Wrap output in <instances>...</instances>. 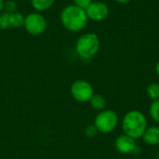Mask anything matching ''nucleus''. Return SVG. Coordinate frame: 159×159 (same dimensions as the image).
Masks as SVG:
<instances>
[{"label": "nucleus", "mask_w": 159, "mask_h": 159, "mask_svg": "<svg viewBox=\"0 0 159 159\" xmlns=\"http://www.w3.org/2000/svg\"><path fill=\"white\" fill-rule=\"evenodd\" d=\"M149 115L155 122L159 124V99L152 101L149 107Z\"/></svg>", "instance_id": "obj_14"}, {"label": "nucleus", "mask_w": 159, "mask_h": 159, "mask_svg": "<svg viewBox=\"0 0 159 159\" xmlns=\"http://www.w3.org/2000/svg\"><path fill=\"white\" fill-rule=\"evenodd\" d=\"M119 118L117 114L110 109L100 111L94 119V126L101 133H110L118 125Z\"/></svg>", "instance_id": "obj_4"}, {"label": "nucleus", "mask_w": 159, "mask_h": 159, "mask_svg": "<svg viewBox=\"0 0 159 159\" xmlns=\"http://www.w3.org/2000/svg\"><path fill=\"white\" fill-rule=\"evenodd\" d=\"M142 138L143 141L149 145L159 144V127L153 126L147 128Z\"/></svg>", "instance_id": "obj_9"}, {"label": "nucleus", "mask_w": 159, "mask_h": 159, "mask_svg": "<svg viewBox=\"0 0 159 159\" xmlns=\"http://www.w3.org/2000/svg\"><path fill=\"white\" fill-rule=\"evenodd\" d=\"M5 0H0V12L4 10V6H5Z\"/></svg>", "instance_id": "obj_20"}, {"label": "nucleus", "mask_w": 159, "mask_h": 159, "mask_svg": "<svg viewBox=\"0 0 159 159\" xmlns=\"http://www.w3.org/2000/svg\"><path fill=\"white\" fill-rule=\"evenodd\" d=\"M157 159H159V150L158 152H157Z\"/></svg>", "instance_id": "obj_22"}, {"label": "nucleus", "mask_w": 159, "mask_h": 159, "mask_svg": "<svg viewBox=\"0 0 159 159\" xmlns=\"http://www.w3.org/2000/svg\"><path fill=\"white\" fill-rule=\"evenodd\" d=\"M89 102L93 109L98 111H102L106 107V101L104 97L100 94H93Z\"/></svg>", "instance_id": "obj_11"}, {"label": "nucleus", "mask_w": 159, "mask_h": 159, "mask_svg": "<svg viewBox=\"0 0 159 159\" xmlns=\"http://www.w3.org/2000/svg\"><path fill=\"white\" fill-rule=\"evenodd\" d=\"M115 146L116 149L123 155L136 154V151L140 150V147L136 144V140L126 134H122L116 138Z\"/></svg>", "instance_id": "obj_8"}, {"label": "nucleus", "mask_w": 159, "mask_h": 159, "mask_svg": "<svg viewBox=\"0 0 159 159\" xmlns=\"http://www.w3.org/2000/svg\"><path fill=\"white\" fill-rule=\"evenodd\" d=\"M156 72H157V74L159 75V61H157V65H156Z\"/></svg>", "instance_id": "obj_21"}, {"label": "nucleus", "mask_w": 159, "mask_h": 159, "mask_svg": "<svg viewBox=\"0 0 159 159\" xmlns=\"http://www.w3.org/2000/svg\"><path fill=\"white\" fill-rule=\"evenodd\" d=\"M24 16L20 13L19 11H15L12 13H9V22H10V27H15V28H20L23 26L24 23Z\"/></svg>", "instance_id": "obj_12"}, {"label": "nucleus", "mask_w": 159, "mask_h": 159, "mask_svg": "<svg viewBox=\"0 0 159 159\" xmlns=\"http://www.w3.org/2000/svg\"><path fill=\"white\" fill-rule=\"evenodd\" d=\"M23 27L32 35H40L47 29V20L40 12H32L25 16Z\"/></svg>", "instance_id": "obj_5"}, {"label": "nucleus", "mask_w": 159, "mask_h": 159, "mask_svg": "<svg viewBox=\"0 0 159 159\" xmlns=\"http://www.w3.org/2000/svg\"><path fill=\"white\" fill-rule=\"evenodd\" d=\"M147 128V119L141 111L131 110L123 117L122 130L124 134L134 140L142 138Z\"/></svg>", "instance_id": "obj_2"}, {"label": "nucleus", "mask_w": 159, "mask_h": 159, "mask_svg": "<svg viewBox=\"0 0 159 159\" xmlns=\"http://www.w3.org/2000/svg\"><path fill=\"white\" fill-rule=\"evenodd\" d=\"M146 93L148 97L152 101H156L159 99V84L157 82H153L149 84L146 88Z\"/></svg>", "instance_id": "obj_13"}, {"label": "nucleus", "mask_w": 159, "mask_h": 159, "mask_svg": "<svg viewBox=\"0 0 159 159\" xmlns=\"http://www.w3.org/2000/svg\"><path fill=\"white\" fill-rule=\"evenodd\" d=\"M114 1H116V3H118V4H121V5H126V4L129 3L131 0H114Z\"/></svg>", "instance_id": "obj_19"}, {"label": "nucleus", "mask_w": 159, "mask_h": 159, "mask_svg": "<svg viewBox=\"0 0 159 159\" xmlns=\"http://www.w3.org/2000/svg\"><path fill=\"white\" fill-rule=\"evenodd\" d=\"M17 8V4L14 2V1H6L5 2V6H4V9H5V12H7V13H12V12H15L17 11L16 10Z\"/></svg>", "instance_id": "obj_17"}, {"label": "nucleus", "mask_w": 159, "mask_h": 159, "mask_svg": "<svg viewBox=\"0 0 159 159\" xmlns=\"http://www.w3.org/2000/svg\"><path fill=\"white\" fill-rule=\"evenodd\" d=\"M99 131L97 129V128L93 125H89L86 127L85 129V135L88 137V138H94L98 135Z\"/></svg>", "instance_id": "obj_16"}, {"label": "nucleus", "mask_w": 159, "mask_h": 159, "mask_svg": "<svg viewBox=\"0 0 159 159\" xmlns=\"http://www.w3.org/2000/svg\"><path fill=\"white\" fill-rule=\"evenodd\" d=\"M34 9L37 12H43L49 9L55 3V0H30Z\"/></svg>", "instance_id": "obj_10"}, {"label": "nucleus", "mask_w": 159, "mask_h": 159, "mask_svg": "<svg viewBox=\"0 0 159 159\" xmlns=\"http://www.w3.org/2000/svg\"><path fill=\"white\" fill-rule=\"evenodd\" d=\"M92 2L93 0H73V3L75 6L83 9H86Z\"/></svg>", "instance_id": "obj_18"}, {"label": "nucleus", "mask_w": 159, "mask_h": 159, "mask_svg": "<svg viewBox=\"0 0 159 159\" xmlns=\"http://www.w3.org/2000/svg\"><path fill=\"white\" fill-rule=\"evenodd\" d=\"M60 20L62 26L69 32L77 33L82 31L89 22L86 10L74 4L63 7L60 14Z\"/></svg>", "instance_id": "obj_1"}, {"label": "nucleus", "mask_w": 159, "mask_h": 159, "mask_svg": "<svg viewBox=\"0 0 159 159\" xmlns=\"http://www.w3.org/2000/svg\"><path fill=\"white\" fill-rule=\"evenodd\" d=\"M101 40L95 33H86L79 36L75 43L77 55L85 60L93 58L100 50Z\"/></svg>", "instance_id": "obj_3"}, {"label": "nucleus", "mask_w": 159, "mask_h": 159, "mask_svg": "<svg viewBox=\"0 0 159 159\" xmlns=\"http://www.w3.org/2000/svg\"><path fill=\"white\" fill-rule=\"evenodd\" d=\"M72 97L78 102H89L90 98L94 94V89L92 85L83 79L75 80L70 89Z\"/></svg>", "instance_id": "obj_6"}, {"label": "nucleus", "mask_w": 159, "mask_h": 159, "mask_svg": "<svg viewBox=\"0 0 159 159\" xmlns=\"http://www.w3.org/2000/svg\"><path fill=\"white\" fill-rule=\"evenodd\" d=\"M8 28H11L9 22V13L3 12L0 14V29L6 30Z\"/></svg>", "instance_id": "obj_15"}, {"label": "nucleus", "mask_w": 159, "mask_h": 159, "mask_svg": "<svg viewBox=\"0 0 159 159\" xmlns=\"http://www.w3.org/2000/svg\"><path fill=\"white\" fill-rule=\"evenodd\" d=\"M85 10L89 20H91L97 22L104 20L110 13L109 7L102 1H93Z\"/></svg>", "instance_id": "obj_7"}]
</instances>
